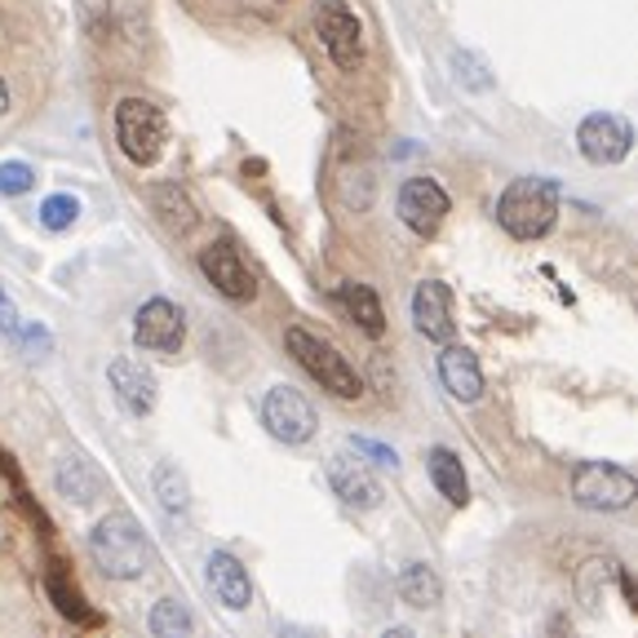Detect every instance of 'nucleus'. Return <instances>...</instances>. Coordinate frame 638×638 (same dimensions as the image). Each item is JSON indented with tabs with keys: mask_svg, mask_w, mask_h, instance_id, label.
Listing matches in <instances>:
<instances>
[{
	"mask_svg": "<svg viewBox=\"0 0 638 638\" xmlns=\"http://www.w3.org/2000/svg\"><path fill=\"white\" fill-rule=\"evenodd\" d=\"M89 554L111 581H138L151 567V545H147L142 528L134 523V514H125V510H116V514L94 523Z\"/></svg>",
	"mask_w": 638,
	"mask_h": 638,
	"instance_id": "f257e3e1",
	"label": "nucleus"
},
{
	"mask_svg": "<svg viewBox=\"0 0 638 638\" xmlns=\"http://www.w3.org/2000/svg\"><path fill=\"white\" fill-rule=\"evenodd\" d=\"M559 187L550 178H514L497 200V222L514 240H541L554 226Z\"/></svg>",
	"mask_w": 638,
	"mask_h": 638,
	"instance_id": "f03ea898",
	"label": "nucleus"
},
{
	"mask_svg": "<svg viewBox=\"0 0 638 638\" xmlns=\"http://www.w3.org/2000/svg\"><path fill=\"white\" fill-rule=\"evenodd\" d=\"M284 342H288V351H293V360L319 382V391H329V395H338V400H355L360 391H364V382H360V373H355V364L333 347V342H325V338H315V333H306L301 325H293L288 333H284Z\"/></svg>",
	"mask_w": 638,
	"mask_h": 638,
	"instance_id": "7ed1b4c3",
	"label": "nucleus"
},
{
	"mask_svg": "<svg viewBox=\"0 0 638 638\" xmlns=\"http://www.w3.org/2000/svg\"><path fill=\"white\" fill-rule=\"evenodd\" d=\"M164 138H169V125H164V111L147 98H120L116 107V142L125 151V160L134 164H156L160 151H164Z\"/></svg>",
	"mask_w": 638,
	"mask_h": 638,
	"instance_id": "20e7f679",
	"label": "nucleus"
},
{
	"mask_svg": "<svg viewBox=\"0 0 638 638\" xmlns=\"http://www.w3.org/2000/svg\"><path fill=\"white\" fill-rule=\"evenodd\" d=\"M634 497H638V483H634V475L620 470V466L585 461V466H576V475H572V501H576L581 510H603V514H612V510H629Z\"/></svg>",
	"mask_w": 638,
	"mask_h": 638,
	"instance_id": "39448f33",
	"label": "nucleus"
},
{
	"mask_svg": "<svg viewBox=\"0 0 638 638\" xmlns=\"http://www.w3.org/2000/svg\"><path fill=\"white\" fill-rule=\"evenodd\" d=\"M315 32H319L329 59H333L342 72H355V67L364 63V23H360V14L347 6V0H319Z\"/></svg>",
	"mask_w": 638,
	"mask_h": 638,
	"instance_id": "423d86ee",
	"label": "nucleus"
},
{
	"mask_svg": "<svg viewBox=\"0 0 638 638\" xmlns=\"http://www.w3.org/2000/svg\"><path fill=\"white\" fill-rule=\"evenodd\" d=\"M262 422H266V430H270L279 444H306V439L315 435V426H319L310 400H306L297 386H288V382H279V386L266 391V400H262Z\"/></svg>",
	"mask_w": 638,
	"mask_h": 638,
	"instance_id": "0eeeda50",
	"label": "nucleus"
},
{
	"mask_svg": "<svg viewBox=\"0 0 638 638\" xmlns=\"http://www.w3.org/2000/svg\"><path fill=\"white\" fill-rule=\"evenodd\" d=\"M182 338H187V325H182V310L169 301V297H151L138 306L134 315V342L151 355H173L182 351Z\"/></svg>",
	"mask_w": 638,
	"mask_h": 638,
	"instance_id": "6e6552de",
	"label": "nucleus"
},
{
	"mask_svg": "<svg viewBox=\"0 0 638 638\" xmlns=\"http://www.w3.org/2000/svg\"><path fill=\"white\" fill-rule=\"evenodd\" d=\"M576 147H581V156L589 164H620L629 156V147H634V129H629V120H620L612 111H594V116L581 120Z\"/></svg>",
	"mask_w": 638,
	"mask_h": 638,
	"instance_id": "1a4fd4ad",
	"label": "nucleus"
},
{
	"mask_svg": "<svg viewBox=\"0 0 638 638\" xmlns=\"http://www.w3.org/2000/svg\"><path fill=\"white\" fill-rule=\"evenodd\" d=\"M200 270H204V279H209L222 297H231V301H248V297L257 293V279H253L248 262L240 257V248H235L231 240H213L209 248H200Z\"/></svg>",
	"mask_w": 638,
	"mask_h": 638,
	"instance_id": "9d476101",
	"label": "nucleus"
},
{
	"mask_svg": "<svg viewBox=\"0 0 638 638\" xmlns=\"http://www.w3.org/2000/svg\"><path fill=\"white\" fill-rule=\"evenodd\" d=\"M400 217H404L408 231L435 235V231L444 226V217H448V195H444V187H439L435 178H408V182L400 187Z\"/></svg>",
	"mask_w": 638,
	"mask_h": 638,
	"instance_id": "9b49d317",
	"label": "nucleus"
},
{
	"mask_svg": "<svg viewBox=\"0 0 638 638\" xmlns=\"http://www.w3.org/2000/svg\"><path fill=\"white\" fill-rule=\"evenodd\" d=\"M329 483L355 510H378L382 506V483H378V475L369 470V461L360 453H333L329 457Z\"/></svg>",
	"mask_w": 638,
	"mask_h": 638,
	"instance_id": "f8f14e48",
	"label": "nucleus"
},
{
	"mask_svg": "<svg viewBox=\"0 0 638 638\" xmlns=\"http://www.w3.org/2000/svg\"><path fill=\"white\" fill-rule=\"evenodd\" d=\"M413 325L422 338L430 342H448L453 338V293L444 279H422L413 293Z\"/></svg>",
	"mask_w": 638,
	"mask_h": 638,
	"instance_id": "ddd939ff",
	"label": "nucleus"
},
{
	"mask_svg": "<svg viewBox=\"0 0 638 638\" xmlns=\"http://www.w3.org/2000/svg\"><path fill=\"white\" fill-rule=\"evenodd\" d=\"M107 378H111V391L129 417H147L156 408V373L142 360H111Z\"/></svg>",
	"mask_w": 638,
	"mask_h": 638,
	"instance_id": "4468645a",
	"label": "nucleus"
},
{
	"mask_svg": "<svg viewBox=\"0 0 638 638\" xmlns=\"http://www.w3.org/2000/svg\"><path fill=\"white\" fill-rule=\"evenodd\" d=\"M439 382H444V391H448L453 400L475 404V400L483 395V373H479L475 351H466V347H444V355H439Z\"/></svg>",
	"mask_w": 638,
	"mask_h": 638,
	"instance_id": "2eb2a0df",
	"label": "nucleus"
},
{
	"mask_svg": "<svg viewBox=\"0 0 638 638\" xmlns=\"http://www.w3.org/2000/svg\"><path fill=\"white\" fill-rule=\"evenodd\" d=\"M209 585H213L217 603L231 607V612H244L253 603V581H248L244 563L235 554H226V550L209 554Z\"/></svg>",
	"mask_w": 638,
	"mask_h": 638,
	"instance_id": "dca6fc26",
	"label": "nucleus"
},
{
	"mask_svg": "<svg viewBox=\"0 0 638 638\" xmlns=\"http://www.w3.org/2000/svg\"><path fill=\"white\" fill-rule=\"evenodd\" d=\"M54 488H59V497H67L76 506H89L103 492V475L85 457H63L59 470H54Z\"/></svg>",
	"mask_w": 638,
	"mask_h": 638,
	"instance_id": "f3484780",
	"label": "nucleus"
},
{
	"mask_svg": "<svg viewBox=\"0 0 638 638\" xmlns=\"http://www.w3.org/2000/svg\"><path fill=\"white\" fill-rule=\"evenodd\" d=\"M338 301H342V310L355 319V325H360L369 338H382V333H386V315H382V301H378V293H373L369 284H355V279L338 284Z\"/></svg>",
	"mask_w": 638,
	"mask_h": 638,
	"instance_id": "a211bd4d",
	"label": "nucleus"
},
{
	"mask_svg": "<svg viewBox=\"0 0 638 638\" xmlns=\"http://www.w3.org/2000/svg\"><path fill=\"white\" fill-rule=\"evenodd\" d=\"M426 470H430L439 497H448L453 506H466V501H470V483H466V470H461V457H457V453H448V448H430Z\"/></svg>",
	"mask_w": 638,
	"mask_h": 638,
	"instance_id": "6ab92c4d",
	"label": "nucleus"
},
{
	"mask_svg": "<svg viewBox=\"0 0 638 638\" xmlns=\"http://www.w3.org/2000/svg\"><path fill=\"white\" fill-rule=\"evenodd\" d=\"M400 598H404L408 607H417V612H426V607H439V598H444V585H439L435 567H430V563H408V567L400 572Z\"/></svg>",
	"mask_w": 638,
	"mask_h": 638,
	"instance_id": "aec40b11",
	"label": "nucleus"
},
{
	"mask_svg": "<svg viewBox=\"0 0 638 638\" xmlns=\"http://www.w3.org/2000/svg\"><path fill=\"white\" fill-rule=\"evenodd\" d=\"M151 204H156V213H160V222L169 226V231H191L195 226V209H191V200L178 191V187H151Z\"/></svg>",
	"mask_w": 638,
	"mask_h": 638,
	"instance_id": "412c9836",
	"label": "nucleus"
},
{
	"mask_svg": "<svg viewBox=\"0 0 638 638\" xmlns=\"http://www.w3.org/2000/svg\"><path fill=\"white\" fill-rule=\"evenodd\" d=\"M151 634L156 638H187L191 629H195V620H191V607L182 603V598H160L156 607H151Z\"/></svg>",
	"mask_w": 638,
	"mask_h": 638,
	"instance_id": "4be33fe9",
	"label": "nucleus"
},
{
	"mask_svg": "<svg viewBox=\"0 0 638 638\" xmlns=\"http://www.w3.org/2000/svg\"><path fill=\"white\" fill-rule=\"evenodd\" d=\"M156 497L169 514H187L191 510V488H187V475L173 466V461H160L156 466Z\"/></svg>",
	"mask_w": 638,
	"mask_h": 638,
	"instance_id": "5701e85b",
	"label": "nucleus"
},
{
	"mask_svg": "<svg viewBox=\"0 0 638 638\" xmlns=\"http://www.w3.org/2000/svg\"><path fill=\"white\" fill-rule=\"evenodd\" d=\"M76 217H81V200H72V195H50L41 204V226H50V231H67Z\"/></svg>",
	"mask_w": 638,
	"mask_h": 638,
	"instance_id": "b1692460",
	"label": "nucleus"
},
{
	"mask_svg": "<svg viewBox=\"0 0 638 638\" xmlns=\"http://www.w3.org/2000/svg\"><path fill=\"white\" fill-rule=\"evenodd\" d=\"M453 67H457V81H461L466 89H475V94L492 89V76H488V67H483V59H475V54H453Z\"/></svg>",
	"mask_w": 638,
	"mask_h": 638,
	"instance_id": "393cba45",
	"label": "nucleus"
},
{
	"mask_svg": "<svg viewBox=\"0 0 638 638\" xmlns=\"http://www.w3.org/2000/svg\"><path fill=\"white\" fill-rule=\"evenodd\" d=\"M36 187V169L23 164V160H10V164H0V195H23Z\"/></svg>",
	"mask_w": 638,
	"mask_h": 638,
	"instance_id": "a878e982",
	"label": "nucleus"
},
{
	"mask_svg": "<svg viewBox=\"0 0 638 638\" xmlns=\"http://www.w3.org/2000/svg\"><path fill=\"white\" fill-rule=\"evenodd\" d=\"M351 453H360L369 466H400V457H395V448H386V444H378V439H364V435H351Z\"/></svg>",
	"mask_w": 638,
	"mask_h": 638,
	"instance_id": "bb28decb",
	"label": "nucleus"
},
{
	"mask_svg": "<svg viewBox=\"0 0 638 638\" xmlns=\"http://www.w3.org/2000/svg\"><path fill=\"white\" fill-rule=\"evenodd\" d=\"M50 589H54V598H59V612H63V616H76V620H94V616H89V612L81 607L76 589H63V581H59V576L50 581Z\"/></svg>",
	"mask_w": 638,
	"mask_h": 638,
	"instance_id": "cd10ccee",
	"label": "nucleus"
},
{
	"mask_svg": "<svg viewBox=\"0 0 638 638\" xmlns=\"http://www.w3.org/2000/svg\"><path fill=\"white\" fill-rule=\"evenodd\" d=\"M6 107H10V89H6V81H0V116H6Z\"/></svg>",
	"mask_w": 638,
	"mask_h": 638,
	"instance_id": "c85d7f7f",
	"label": "nucleus"
},
{
	"mask_svg": "<svg viewBox=\"0 0 638 638\" xmlns=\"http://www.w3.org/2000/svg\"><path fill=\"white\" fill-rule=\"evenodd\" d=\"M0 297H6V293H0Z\"/></svg>",
	"mask_w": 638,
	"mask_h": 638,
	"instance_id": "c756f323",
	"label": "nucleus"
}]
</instances>
